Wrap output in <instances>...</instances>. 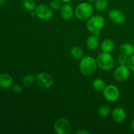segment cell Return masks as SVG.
<instances>
[{
	"label": "cell",
	"instance_id": "25",
	"mask_svg": "<svg viewBox=\"0 0 134 134\" xmlns=\"http://www.w3.org/2000/svg\"><path fill=\"white\" fill-rule=\"evenodd\" d=\"M11 89L13 92L15 94H19L22 90V86L19 84H13V86H11Z\"/></svg>",
	"mask_w": 134,
	"mask_h": 134
},
{
	"label": "cell",
	"instance_id": "13",
	"mask_svg": "<svg viewBox=\"0 0 134 134\" xmlns=\"http://www.w3.org/2000/svg\"><path fill=\"white\" fill-rule=\"evenodd\" d=\"M13 85V79L9 74L2 73L0 74V88L7 89L11 88Z\"/></svg>",
	"mask_w": 134,
	"mask_h": 134
},
{
	"label": "cell",
	"instance_id": "20",
	"mask_svg": "<svg viewBox=\"0 0 134 134\" xmlns=\"http://www.w3.org/2000/svg\"><path fill=\"white\" fill-rule=\"evenodd\" d=\"M35 81V77L34 75L29 74L25 76L23 79V84L26 87H31Z\"/></svg>",
	"mask_w": 134,
	"mask_h": 134
},
{
	"label": "cell",
	"instance_id": "21",
	"mask_svg": "<svg viewBox=\"0 0 134 134\" xmlns=\"http://www.w3.org/2000/svg\"><path fill=\"white\" fill-rule=\"evenodd\" d=\"M108 7L107 0H96L95 1V8L98 11L105 10Z\"/></svg>",
	"mask_w": 134,
	"mask_h": 134
},
{
	"label": "cell",
	"instance_id": "6",
	"mask_svg": "<svg viewBox=\"0 0 134 134\" xmlns=\"http://www.w3.org/2000/svg\"><path fill=\"white\" fill-rule=\"evenodd\" d=\"M71 129V124L65 119H58L54 125V130L58 134H69Z\"/></svg>",
	"mask_w": 134,
	"mask_h": 134
},
{
	"label": "cell",
	"instance_id": "17",
	"mask_svg": "<svg viewBox=\"0 0 134 134\" xmlns=\"http://www.w3.org/2000/svg\"><path fill=\"white\" fill-rule=\"evenodd\" d=\"M71 56L76 60H81L83 58L84 52L79 47H73L70 50Z\"/></svg>",
	"mask_w": 134,
	"mask_h": 134
},
{
	"label": "cell",
	"instance_id": "4",
	"mask_svg": "<svg viewBox=\"0 0 134 134\" xmlns=\"http://www.w3.org/2000/svg\"><path fill=\"white\" fill-rule=\"evenodd\" d=\"M98 66L104 71L111 70L115 65L113 57L110 52H103L99 54L96 59Z\"/></svg>",
	"mask_w": 134,
	"mask_h": 134
},
{
	"label": "cell",
	"instance_id": "15",
	"mask_svg": "<svg viewBox=\"0 0 134 134\" xmlns=\"http://www.w3.org/2000/svg\"><path fill=\"white\" fill-rule=\"evenodd\" d=\"M99 41L98 35L93 34L86 40V47L90 50H96L99 46Z\"/></svg>",
	"mask_w": 134,
	"mask_h": 134
},
{
	"label": "cell",
	"instance_id": "3",
	"mask_svg": "<svg viewBox=\"0 0 134 134\" xmlns=\"http://www.w3.org/2000/svg\"><path fill=\"white\" fill-rule=\"evenodd\" d=\"M94 8L92 5L87 2H82L79 4L75 10L76 17L80 20H87L92 16Z\"/></svg>",
	"mask_w": 134,
	"mask_h": 134
},
{
	"label": "cell",
	"instance_id": "22",
	"mask_svg": "<svg viewBox=\"0 0 134 134\" xmlns=\"http://www.w3.org/2000/svg\"><path fill=\"white\" fill-rule=\"evenodd\" d=\"M111 112V107L107 105H103L99 107L98 110V115L102 117H106Z\"/></svg>",
	"mask_w": 134,
	"mask_h": 134
},
{
	"label": "cell",
	"instance_id": "29",
	"mask_svg": "<svg viewBox=\"0 0 134 134\" xmlns=\"http://www.w3.org/2000/svg\"><path fill=\"white\" fill-rule=\"evenodd\" d=\"M31 16H32V17L37 16H36V13H35V10H33V11H31Z\"/></svg>",
	"mask_w": 134,
	"mask_h": 134
},
{
	"label": "cell",
	"instance_id": "1",
	"mask_svg": "<svg viewBox=\"0 0 134 134\" xmlns=\"http://www.w3.org/2000/svg\"><path fill=\"white\" fill-rule=\"evenodd\" d=\"M98 67L96 60L90 56H83L80 61L79 69L85 76H90L94 74Z\"/></svg>",
	"mask_w": 134,
	"mask_h": 134
},
{
	"label": "cell",
	"instance_id": "14",
	"mask_svg": "<svg viewBox=\"0 0 134 134\" xmlns=\"http://www.w3.org/2000/svg\"><path fill=\"white\" fill-rule=\"evenodd\" d=\"M119 49H120L121 54L126 55L128 57H130L134 54V46L130 43H122L120 46Z\"/></svg>",
	"mask_w": 134,
	"mask_h": 134
},
{
	"label": "cell",
	"instance_id": "32",
	"mask_svg": "<svg viewBox=\"0 0 134 134\" xmlns=\"http://www.w3.org/2000/svg\"><path fill=\"white\" fill-rule=\"evenodd\" d=\"M88 1L89 2H91V3H92V2H95V1H96V0H88Z\"/></svg>",
	"mask_w": 134,
	"mask_h": 134
},
{
	"label": "cell",
	"instance_id": "30",
	"mask_svg": "<svg viewBox=\"0 0 134 134\" xmlns=\"http://www.w3.org/2000/svg\"><path fill=\"white\" fill-rule=\"evenodd\" d=\"M61 1H62V2L65 3H69L71 2L73 0H61Z\"/></svg>",
	"mask_w": 134,
	"mask_h": 134
},
{
	"label": "cell",
	"instance_id": "10",
	"mask_svg": "<svg viewBox=\"0 0 134 134\" xmlns=\"http://www.w3.org/2000/svg\"><path fill=\"white\" fill-rule=\"evenodd\" d=\"M109 18L115 23L117 24H122L126 22V16L120 10L116 9H112L109 13Z\"/></svg>",
	"mask_w": 134,
	"mask_h": 134
},
{
	"label": "cell",
	"instance_id": "26",
	"mask_svg": "<svg viewBox=\"0 0 134 134\" xmlns=\"http://www.w3.org/2000/svg\"><path fill=\"white\" fill-rule=\"evenodd\" d=\"M127 65H128V67L130 68L131 71H134V54L130 56V58H128Z\"/></svg>",
	"mask_w": 134,
	"mask_h": 134
},
{
	"label": "cell",
	"instance_id": "24",
	"mask_svg": "<svg viewBox=\"0 0 134 134\" xmlns=\"http://www.w3.org/2000/svg\"><path fill=\"white\" fill-rule=\"evenodd\" d=\"M128 56L123 54H120L119 56V57H118V62L120 64V65H126L127 63H128Z\"/></svg>",
	"mask_w": 134,
	"mask_h": 134
},
{
	"label": "cell",
	"instance_id": "19",
	"mask_svg": "<svg viewBox=\"0 0 134 134\" xmlns=\"http://www.w3.org/2000/svg\"><path fill=\"white\" fill-rule=\"evenodd\" d=\"M92 86L95 90L98 91H101L105 87V82L102 79H96L92 82Z\"/></svg>",
	"mask_w": 134,
	"mask_h": 134
},
{
	"label": "cell",
	"instance_id": "11",
	"mask_svg": "<svg viewBox=\"0 0 134 134\" xmlns=\"http://www.w3.org/2000/svg\"><path fill=\"white\" fill-rule=\"evenodd\" d=\"M111 116L115 122L122 123L126 119V113L123 109L117 107L112 111Z\"/></svg>",
	"mask_w": 134,
	"mask_h": 134
},
{
	"label": "cell",
	"instance_id": "23",
	"mask_svg": "<svg viewBox=\"0 0 134 134\" xmlns=\"http://www.w3.org/2000/svg\"><path fill=\"white\" fill-rule=\"evenodd\" d=\"M50 7L52 10H58L61 8V4L58 0H52L50 2Z\"/></svg>",
	"mask_w": 134,
	"mask_h": 134
},
{
	"label": "cell",
	"instance_id": "5",
	"mask_svg": "<svg viewBox=\"0 0 134 134\" xmlns=\"http://www.w3.org/2000/svg\"><path fill=\"white\" fill-rule=\"evenodd\" d=\"M103 94L105 99L109 102H115L119 99L120 91L116 86L113 85L105 86L103 90Z\"/></svg>",
	"mask_w": 134,
	"mask_h": 134
},
{
	"label": "cell",
	"instance_id": "7",
	"mask_svg": "<svg viewBox=\"0 0 134 134\" xmlns=\"http://www.w3.org/2000/svg\"><path fill=\"white\" fill-rule=\"evenodd\" d=\"M37 17L42 20H49L53 16V11L51 7L47 5H39L35 10Z\"/></svg>",
	"mask_w": 134,
	"mask_h": 134
},
{
	"label": "cell",
	"instance_id": "18",
	"mask_svg": "<svg viewBox=\"0 0 134 134\" xmlns=\"http://www.w3.org/2000/svg\"><path fill=\"white\" fill-rule=\"evenodd\" d=\"M22 5L25 9L30 12L35 10L37 7L36 2L34 0H23Z\"/></svg>",
	"mask_w": 134,
	"mask_h": 134
},
{
	"label": "cell",
	"instance_id": "28",
	"mask_svg": "<svg viewBox=\"0 0 134 134\" xmlns=\"http://www.w3.org/2000/svg\"><path fill=\"white\" fill-rule=\"evenodd\" d=\"M130 127H131V128H132V130H133L134 132V119H133V120H132V122H131Z\"/></svg>",
	"mask_w": 134,
	"mask_h": 134
},
{
	"label": "cell",
	"instance_id": "27",
	"mask_svg": "<svg viewBox=\"0 0 134 134\" xmlns=\"http://www.w3.org/2000/svg\"><path fill=\"white\" fill-rule=\"evenodd\" d=\"M77 134H82V133H84V134H89L90 133V132H88V131H86V130H79V131H78V132H77V133H76Z\"/></svg>",
	"mask_w": 134,
	"mask_h": 134
},
{
	"label": "cell",
	"instance_id": "31",
	"mask_svg": "<svg viewBox=\"0 0 134 134\" xmlns=\"http://www.w3.org/2000/svg\"><path fill=\"white\" fill-rule=\"evenodd\" d=\"M5 0H0V5H3V4L5 3Z\"/></svg>",
	"mask_w": 134,
	"mask_h": 134
},
{
	"label": "cell",
	"instance_id": "8",
	"mask_svg": "<svg viewBox=\"0 0 134 134\" xmlns=\"http://www.w3.org/2000/svg\"><path fill=\"white\" fill-rule=\"evenodd\" d=\"M130 71L128 65H120L114 71L113 77L116 81L119 82H123L130 78Z\"/></svg>",
	"mask_w": 134,
	"mask_h": 134
},
{
	"label": "cell",
	"instance_id": "12",
	"mask_svg": "<svg viewBox=\"0 0 134 134\" xmlns=\"http://www.w3.org/2000/svg\"><path fill=\"white\" fill-rule=\"evenodd\" d=\"M74 14V10L71 5L68 3L64 4L60 8V15L65 20H70Z\"/></svg>",
	"mask_w": 134,
	"mask_h": 134
},
{
	"label": "cell",
	"instance_id": "2",
	"mask_svg": "<svg viewBox=\"0 0 134 134\" xmlns=\"http://www.w3.org/2000/svg\"><path fill=\"white\" fill-rule=\"evenodd\" d=\"M104 18L101 15L92 16L87 21L86 28L94 35H99L100 31L105 26Z\"/></svg>",
	"mask_w": 134,
	"mask_h": 134
},
{
	"label": "cell",
	"instance_id": "9",
	"mask_svg": "<svg viewBox=\"0 0 134 134\" xmlns=\"http://www.w3.org/2000/svg\"><path fill=\"white\" fill-rule=\"evenodd\" d=\"M36 82L39 87L42 88H49L53 85V79L48 73L43 72L37 75L36 77Z\"/></svg>",
	"mask_w": 134,
	"mask_h": 134
},
{
	"label": "cell",
	"instance_id": "16",
	"mask_svg": "<svg viewBox=\"0 0 134 134\" xmlns=\"http://www.w3.org/2000/svg\"><path fill=\"white\" fill-rule=\"evenodd\" d=\"M115 47V43L110 39H105L101 44V48L102 51L105 52H111L114 50Z\"/></svg>",
	"mask_w": 134,
	"mask_h": 134
}]
</instances>
